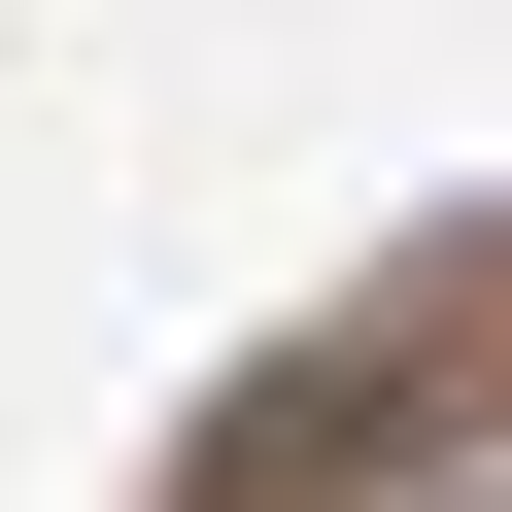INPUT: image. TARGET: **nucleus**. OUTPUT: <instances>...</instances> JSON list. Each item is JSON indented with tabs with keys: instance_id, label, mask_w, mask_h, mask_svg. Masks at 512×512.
Instances as JSON below:
<instances>
[]
</instances>
